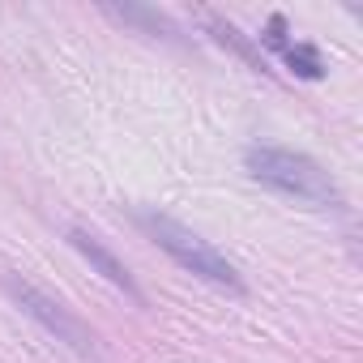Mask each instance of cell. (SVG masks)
<instances>
[{
	"label": "cell",
	"instance_id": "6da1fadb",
	"mask_svg": "<svg viewBox=\"0 0 363 363\" xmlns=\"http://www.w3.org/2000/svg\"><path fill=\"white\" fill-rule=\"evenodd\" d=\"M244 167L257 184H265L291 201H303L308 210H337L342 206V193L329 179V171L308 154L278 150V145H248Z\"/></svg>",
	"mask_w": 363,
	"mask_h": 363
},
{
	"label": "cell",
	"instance_id": "7a4b0ae2",
	"mask_svg": "<svg viewBox=\"0 0 363 363\" xmlns=\"http://www.w3.org/2000/svg\"><path fill=\"white\" fill-rule=\"evenodd\" d=\"M137 227L179 265V269H189V274H197V278H206V282H214V286H223V291H244V278L235 274V265L210 244V240H201L193 227H184V223H175V218H167V214H150V210H141L137 214Z\"/></svg>",
	"mask_w": 363,
	"mask_h": 363
},
{
	"label": "cell",
	"instance_id": "3957f363",
	"mask_svg": "<svg viewBox=\"0 0 363 363\" xmlns=\"http://www.w3.org/2000/svg\"><path fill=\"white\" fill-rule=\"evenodd\" d=\"M5 291L18 299V308L30 316V320H39L56 342H65L69 350H77V354H94V333H90V325L77 316V312H69L60 299H52L48 291H39L35 282H26V278H18V274H5Z\"/></svg>",
	"mask_w": 363,
	"mask_h": 363
},
{
	"label": "cell",
	"instance_id": "277c9868",
	"mask_svg": "<svg viewBox=\"0 0 363 363\" xmlns=\"http://www.w3.org/2000/svg\"><path fill=\"white\" fill-rule=\"evenodd\" d=\"M69 244H73V248H77V252L94 265V274H103L116 291H124V295H128V299H137V303L145 299V295H141V286L133 282V274L124 269V261H120V257H116V252L99 240V235H90L86 227H69Z\"/></svg>",
	"mask_w": 363,
	"mask_h": 363
},
{
	"label": "cell",
	"instance_id": "5b68a950",
	"mask_svg": "<svg viewBox=\"0 0 363 363\" xmlns=\"http://www.w3.org/2000/svg\"><path fill=\"white\" fill-rule=\"evenodd\" d=\"M210 35H214V39H218L223 48H231V52H235V56H240L244 65H252L257 73H265V60H261V52H257V48H252V43H248L244 35H240V26L223 22V18H210Z\"/></svg>",
	"mask_w": 363,
	"mask_h": 363
},
{
	"label": "cell",
	"instance_id": "8992f818",
	"mask_svg": "<svg viewBox=\"0 0 363 363\" xmlns=\"http://www.w3.org/2000/svg\"><path fill=\"white\" fill-rule=\"evenodd\" d=\"M282 60H286L291 73L303 77V82H320V77H325V60H320V52H316L312 43H286Z\"/></svg>",
	"mask_w": 363,
	"mask_h": 363
},
{
	"label": "cell",
	"instance_id": "52a82bcc",
	"mask_svg": "<svg viewBox=\"0 0 363 363\" xmlns=\"http://www.w3.org/2000/svg\"><path fill=\"white\" fill-rule=\"evenodd\" d=\"M107 13H116V18H124V22H141V26H150V30H167V35H175V22H167V18H162V13H154V9L107 5Z\"/></svg>",
	"mask_w": 363,
	"mask_h": 363
},
{
	"label": "cell",
	"instance_id": "ba28073f",
	"mask_svg": "<svg viewBox=\"0 0 363 363\" xmlns=\"http://www.w3.org/2000/svg\"><path fill=\"white\" fill-rule=\"evenodd\" d=\"M265 43L278 48V52H286V18H282V13L269 18V26H265Z\"/></svg>",
	"mask_w": 363,
	"mask_h": 363
}]
</instances>
